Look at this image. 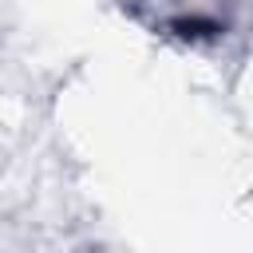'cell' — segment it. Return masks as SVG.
Listing matches in <instances>:
<instances>
[{"instance_id": "1", "label": "cell", "mask_w": 253, "mask_h": 253, "mask_svg": "<svg viewBox=\"0 0 253 253\" xmlns=\"http://www.w3.org/2000/svg\"><path fill=\"white\" fill-rule=\"evenodd\" d=\"M170 28H174L182 40H202V36H217V32H221L217 20H174Z\"/></svg>"}]
</instances>
